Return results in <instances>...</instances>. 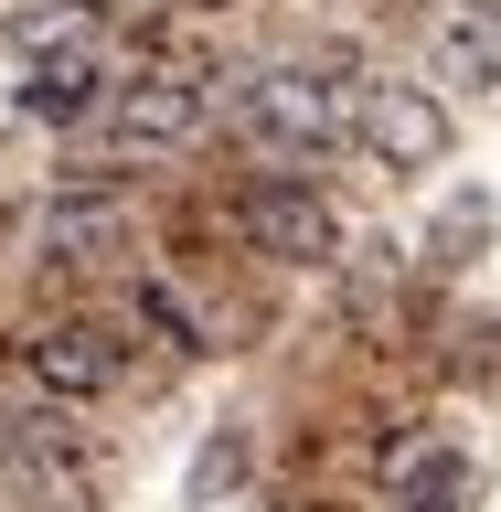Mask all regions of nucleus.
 <instances>
[{"instance_id": "obj_1", "label": "nucleus", "mask_w": 501, "mask_h": 512, "mask_svg": "<svg viewBox=\"0 0 501 512\" xmlns=\"http://www.w3.org/2000/svg\"><path fill=\"white\" fill-rule=\"evenodd\" d=\"M235 128H246L267 160H320L331 139H352V96L310 64H267L235 86Z\"/></svg>"}, {"instance_id": "obj_2", "label": "nucleus", "mask_w": 501, "mask_h": 512, "mask_svg": "<svg viewBox=\"0 0 501 512\" xmlns=\"http://www.w3.org/2000/svg\"><path fill=\"white\" fill-rule=\"evenodd\" d=\"M352 139L384 171H427V160H448V107L427 86H363L352 96Z\"/></svg>"}, {"instance_id": "obj_3", "label": "nucleus", "mask_w": 501, "mask_h": 512, "mask_svg": "<svg viewBox=\"0 0 501 512\" xmlns=\"http://www.w3.org/2000/svg\"><path fill=\"white\" fill-rule=\"evenodd\" d=\"M203 118H214V96L192 86V75H139V86L107 96V139L118 150H192Z\"/></svg>"}, {"instance_id": "obj_4", "label": "nucleus", "mask_w": 501, "mask_h": 512, "mask_svg": "<svg viewBox=\"0 0 501 512\" xmlns=\"http://www.w3.org/2000/svg\"><path fill=\"white\" fill-rule=\"evenodd\" d=\"M246 235L278 267H331V246H342V224H331V203L310 182H256L246 192Z\"/></svg>"}, {"instance_id": "obj_5", "label": "nucleus", "mask_w": 501, "mask_h": 512, "mask_svg": "<svg viewBox=\"0 0 501 512\" xmlns=\"http://www.w3.org/2000/svg\"><path fill=\"white\" fill-rule=\"evenodd\" d=\"M96 86H107V54H96L86 32H43V43H32V64H22V118L75 128V118L96 107Z\"/></svg>"}, {"instance_id": "obj_6", "label": "nucleus", "mask_w": 501, "mask_h": 512, "mask_svg": "<svg viewBox=\"0 0 501 512\" xmlns=\"http://www.w3.org/2000/svg\"><path fill=\"white\" fill-rule=\"evenodd\" d=\"M118 363H128L118 331H96V320H64V331L32 342V384H43V395H107Z\"/></svg>"}, {"instance_id": "obj_7", "label": "nucleus", "mask_w": 501, "mask_h": 512, "mask_svg": "<svg viewBox=\"0 0 501 512\" xmlns=\"http://www.w3.org/2000/svg\"><path fill=\"white\" fill-rule=\"evenodd\" d=\"M438 75L448 86H501V0H448L438 11Z\"/></svg>"}, {"instance_id": "obj_8", "label": "nucleus", "mask_w": 501, "mask_h": 512, "mask_svg": "<svg viewBox=\"0 0 501 512\" xmlns=\"http://www.w3.org/2000/svg\"><path fill=\"white\" fill-rule=\"evenodd\" d=\"M96 246H118V203H54V224H43V256L86 267Z\"/></svg>"}, {"instance_id": "obj_9", "label": "nucleus", "mask_w": 501, "mask_h": 512, "mask_svg": "<svg viewBox=\"0 0 501 512\" xmlns=\"http://www.w3.org/2000/svg\"><path fill=\"white\" fill-rule=\"evenodd\" d=\"M459 491H470L459 448H427V459H406V480H395V512H459Z\"/></svg>"}, {"instance_id": "obj_10", "label": "nucleus", "mask_w": 501, "mask_h": 512, "mask_svg": "<svg viewBox=\"0 0 501 512\" xmlns=\"http://www.w3.org/2000/svg\"><path fill=\"white\" fill-rule=\"evenodd\" d=\"M64 11H107V0H64Z\"/></svg>"}]
</instances>
